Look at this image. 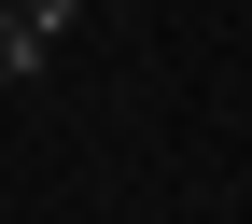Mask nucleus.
<instances>
[{
    "mask_svg": "<svg viewBox=\"0 0 252 224\" xmlns=\"http://www.w3.org/2000/svg\"><path fill=\"white\" fill-rule=\"evenodd\" d=\"M42 56H56V42H42V28H28V14H14V0H0V84H28V70H42Z\"/></svg>",
    "mask_w": 252,
    "mask_h": 224,
    "instance_id": "obj_1",
    "label": "nucleus"
},
{
    "mask_svg": "<svg viewBox=\"0 0 252 224\" xmlns=\"http://www.w3.org/2000/svg\"><path fill=\"white\" fill-rule=\"evenodd\" d=\"M14 14H28V28H42V42H56V28H70V14H84V0H14Z\"/></svg>",
    "mask_w": 252,
    "mask_h": 224,
    "instance_id": "obj_2",
    "label": "nucleus"
}]
</instances>
